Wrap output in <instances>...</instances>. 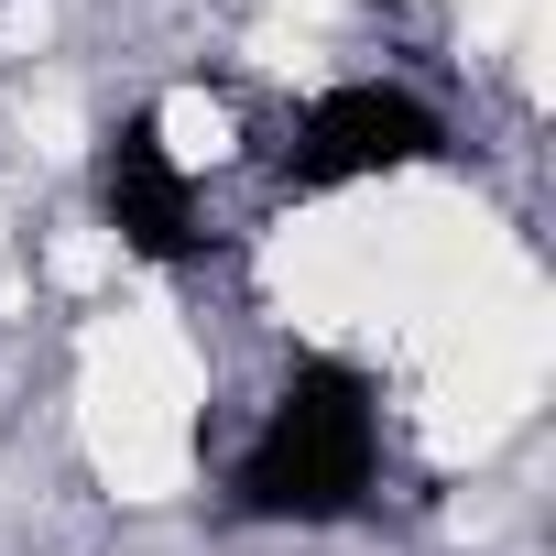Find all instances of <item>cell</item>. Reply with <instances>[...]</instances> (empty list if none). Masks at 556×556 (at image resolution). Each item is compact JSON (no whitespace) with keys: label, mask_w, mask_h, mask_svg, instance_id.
I'll use <instances>...</instances> for the list:
<instances>
[{"label":"cell","mask_w":556,"mask_h":556,"mask_svg":"<svg viewBox=\"0 0 556 556\" xmlns=\"http://www.w3.org/2000/svg\"><path fill=\"white\" fill-rule=\"evenodd\" d=\"M371 458H382L371 382L339 371V361H306L285 382V404H273V426L251 437V458H240V502L273 513V523H339L371 491Z\"/></svg>","instance_id":"6da1fadb"},{"label":"cell","mask_w":556,"mask_h":556,"mask_svg":"<svg viewBox=\"0 0 556 556\" xmlns=\"http://www.w3.org/2000/svg\"><path fill=\"white\" fill-rule=\"evenodd\" d=\"M426 153H437V110L404 99V88H382V77H361V88H328V99L306 110L295 175H306V186H350V175H404V164H426Z\"/></svg>","instance_id":"7a4b0ae2"},{"label":"cell","mask_w":556,"mask_h":556,"mask_svg":"<svg viewBox=\"0 0 556 556\" xmlns=\"http://www.w3.org/2000/svg\"><path fill=\"white\" fill-rule=\"evenodd\" d=\"M99 197H110V229L153 262H186L197 251V197H186V164L164 153L153 121H121L110 153H99Z\"/></svg>","instance_id":"3957f363"}]
</instances>
